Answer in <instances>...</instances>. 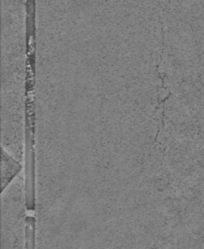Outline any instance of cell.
Masks as SVG:
<instances>
[{"instance_id":"cell-1","label":"cell","mask_w":204,"mask_h":249,"mask_svg":"<svg viewBox=\"0 0 204 249\" xmlns=\"http://www.w3.org/2000/svg\"><path fill=\"white\" fill-rule=\"evenodd\" d=\"M35 106L25 105V133H24V173H25V207L28 212H34L36 206L35 194Z\"/></svg>"},{"instance_id":"cell-2","label":"cell","mask_w":204,"mask_h":249,"mask_svg":"<svg viewBox=\"0 0 204 249\" xmlns=\"http://www.w3.org/2000/svg\"><path fill=\"white\" fill-rule=\"evenodd\" d=\"M21 165L1 146V194L20 172Z\"/></svg>"}]
</instances>
